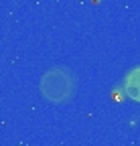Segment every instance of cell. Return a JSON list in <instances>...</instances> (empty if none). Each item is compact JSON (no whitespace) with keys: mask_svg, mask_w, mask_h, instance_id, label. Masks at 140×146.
I'll use <instances>...</instances> for the list:
<instances>
[{"mask_svg":"<svg viewBox=\"0 0 140 146\" xmlns=\"http://www.w3.org/2000/svg\"><path fill=\"white\" fill-rule=\"evenodd\" d=\"M77 75L69 67H51L49 71L43 73V77L39 81V91L45 102L63 106L69 104L75 94H77Z\"/></svg>","mask_w":140,"mask_h":146,"instance_id":"cell-1","label":"cell"},{"mask_svg":"<svg viewBox=\"0 0 140 146\" xmlns=\"http://www.w3.org/2000/svg\"><path fill=\"white\" fill-rule=\"evenodd\" d=\"M124 89H126V96L130 100L140 104V67H136L128 73V77L124 81Z\"/></svg>","mask_w":140,"mask_h":146,"instance_id":"cell-2","label":"cell"}]
</instances>
